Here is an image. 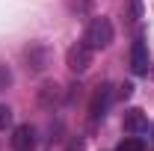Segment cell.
Listing matches in <instances>:
<instances>
[{
    "label": "cell",
    "mask_w": 154,
    "mask_h": 151,
    "mask_svg": "<svg viewBox=\"0 0 154 151\" xmlns=\"http://www.w3.org/2000/svg\"><path fill=\"white\" fill-rule=\"evenodd\" d=\"M131 68L134 74H148V51L142 42H134V51H131Z\"/></svg>",
    "instance_id": "obj_6"
},
{
    "label": "cell",
    "mask_w": 154,
    "mask_h": 151,
    "mask_svg": "<svg viewBox=\"0 0 154 151\" xmlns=\"http://www.w3.org/2000/svg\"><path fill=\"white\" fill-rule=\"evenodd\" d=\"M9 86H12V71H9V65L0 62V92H6Z\"/></svg>",
    "instance_id": "obj_10"
},
{
    "label": "cell",
    "mask_w": 154,
    "mask_h": 151,
    "mask_svg": "<svg viewBox=\"0 0 154 151\" xmlns=\"http://www.w3.org/2000/svg\"><path fill=\"white\" fill-rule=\"evenodd\" d=\"M24 62H27V71L42 74V71L51 65V48L42 45V42H30V45L24 48Z\"/></svg>",
    "instance_id": "obj_2"
},
{
    "label": "cell",
    "mask_w": 154,
    "mask_h": 151,
    "mask_svg": "<svg viewBox=\"0 0 154 151\" xmlns=\"http://www.w3.org/2000/svg\"><path fill=\"white\" fill-rule=\"evenodd\" d=\"M125 131H128V133L148 131V119H145V113H142V110H128V113H125Z\"/></svg>",
    "instance_id": "obj_7"
},
{
    "label": "cell",
    "mask_w": 154,
    "mask_h": 151,
    "mask_svg": "<svg viewBox=\"0 0 154 151\" xmlns=\"http://www.w3.org/2000/svg\"><path fill=\"white\" fill-rule=\"evenodd\" d=\"M62 101V86L59 83H45L42 89H38V104L42 107H54Z\"/></svg>",
    "instance_id": "obj_8"
},
{
    "label": "cell",
    "mask_w": 154,
    "mask_h": 151,
    "mask_svg": "<svg viewBox=\"0 0 154 151\" xmlns=\"http://www.w3.org/2000/svg\"><path fill=\"white\" fill-rule=\"evenodd\" d=\"M83 42H86L92 51L107 48V45L113 42V24H110V18H92V21H89V27H86Z\"/></svg>",
    "instance_id": "obj_1"
},
{
    "label": "cell",
    "mask_w": 154,
    "mask_h": 151,
    "mask_svg": "<svg viewBox=\"0 0 154 151\" xmlns=\"http://www.w3.org/2000/svg\"><path fill=\"white\" fill-rule=\"evenodd\" d=\"M116 151H145V142H142L139 136H128V139L119 142V148H116Z\"/></svg>",
    "instance_id": "obj_9"
},
{
    "label": "cell",
    "mask_w": 154,
    "mask_h": 151,
    "mask_svg": "<svg viewBox=\"0 0 154 151\" xmlns=\"http://www.w3.org/2000/svg\"><path fill=\"white\" fill-rule=\"evenodd\" d=\"M65 65H68L74 74H83V71L92 65V48H89L86 42H77V45H71V48L65 51Z\"/></svg>",
    "instance_id": "obj_3"
},
{
    "label": "cell",
    "mask_w": 154,
    "mask_h": 151,
    "mask_svg": "<svg viewBox=\"0 0 154 151\" xmlns=\"http://www.w3.org/2000/svg\"><path fill=\"white\" fill-rule=\"evenodd\" d=\"M68 151H83V142H80V139H74V142L68 145Z\"/></svg>",
    "instance_id": "obj_13"
},
{
    "label": "cell",
    "mask_w": 154,
    "mask_h": 151,
    "mask_svg": "<svg viewBox=\"0 0 154 151\" xmlns=\"http://www.w3.org/2000/svg\"><path fill=\"white\" fill-rule=\"evenodd\" d=\"M119 95H122V98H131V95H134V83H122V86H119Z\"/></svg>",
    "instance_id": "obj_12"
},
{
    "label": "cell",
    "mask_w": 154,
    "mask_h": 151,
    "mask_svg": "<svg viewBox=\"0 0 154 151\" xmlns=\"http://www.w3.org/2000/svg\"><path fill=\"white\" fill-rule=\"evenodd\" d=\"M107 104H110V83H101L95 92H92V101H89V119H92V122L104 119Z\"/></svg>",
    "instance_id": "obj_5"
},
{
    "label": "cell",
    "mask_w": 154,
    "mask_h": 151,
    "mask_svg": "<svg viewBox=\"0 0 154 151\" xmlns=\"http://www.w3.org/2000/svg\"><path fill=\"white\" fill-rule=\"evenodd\" d=\"M9 145L12 151H33L36 148V131H33V125H18L12 136H9Z\"/></svg>",
    "instance_id": "obj_4"
},
{
    "label": "cell",
    "mask_w": 154,
    "mask_h": 151,
    "mask_svg": "<svg viewBox=\"0 0 154 151\" xmlns=\"http://www.w3.org/2000/svg\"><path fill=\"white\" fill-rule=\"evenodd\" d=\"M9 125H12V110L6 104H0V131H6Z\"/></svg>",
    "instance_id": "obj_11"
}]
</instances>
